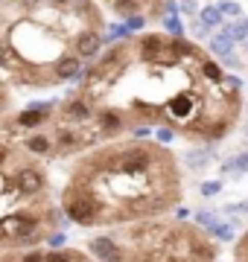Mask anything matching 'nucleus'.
Returning a JSON list of instances; mask_svg holds the SVG:
<instances>
[{"mask_svg": "<svg viewBox=\"0 0 248 262\" xmlns=\"http://www.w3.org/2000/svg\"><path fill=\"white\" fill-rule=\"evenodd\" d=\"M61 210L70 222L76 225H96V222H105L102 213H105V204L99 201L94 189H85V187H70L61 198Z\"/></svg>", "mask_w": 248, "mask_h": 262, "instance_id": "f257e3e1", "label": "nucleus"}, {"mask_svg": "<svg viewBox=\"0 0 248 262\" xmlns=\"http://www.w3.org/2000/svg\"><path fill=\"white\" fill-rule=\"evenodd\" d=\"M9 178H12V187L24 198H38L47 192V172H44V166L32 163V160L15 166V172H9Z\"/></svg>", "mask_w": 248, "mask_h": 262, "instance_id": "f03ea898", "label": "nucleus"}, {"mask_svg": "<svg viewBox=\"0 0 248 262\" xmlns=\"http://www.w3.org/2000/svg\"><path fill=\"white\" fill-rule=\"evenodd\" d=\"M56 117L61 122H70V125H82V122H91L96 117V108L91 99L79 96V99H67L65 105H58Z\"/></svg>", "mask_w": 248, "mask_h": 262, "instance_id": "7ed1b4c3", "label": "nucleus"}, {"mask_svg": "<svg viewBox=\"0 0 248 262\" xmlns=\"http://www.w3.org/2000/svg\"><path fill=\"white\" fill-rule=\"evenodd\" d=\"M94 122L99 125V131H102L105 137H114V134L129 128V120H126V114L120 111L117 105H102V108H96Z\"/></svg>", "mask_w": 248, "mask_h": 262, "instance_id": "20e7f679", "label": "nucleus"}, {"mask_svg": "<svg viewBox=\"0 0 248 262\" xmlns=\"http://www.w3.org/2000/svg\"><path fill=\"white\" fill-rule=\"evenodd\" d=\"M88 251L94 253L96 262H126L123 245L117 242L114 236H96V239H91Z\"/></svg>", "mask_w": 248, "mask_h": 262, "instance_id": "39448f33", "label": "nucleus"}, {"mask_svg": "<svg viewBox=\"0 0 248 262\" xmlns=\"http://www.w3.org/2000/svg\"><path fill=\"white\" fill-rule=\"evenodd\" d=\"M102 29H88L82 35L73 41V56H79L82 61H94L99 56V50H102Z\"/></svg>", "mask_w": 248, "mask_h": 262, "instance_id": "423d86ee", "label": "nucleus"}, {"mask_svg": "<svg viewBox=\"0 0 248 262\" xmlns=\"http://www.w3.org/2000/svg\"><path fill=\"white\" fill-rule=\"evenodd\" d=\"M53 82H73V79H79L82 76V58L73 56V53H67V56H61L53 64Z\"/></svg>", "mask_w": 248, "mask_h": 262, "instance_id": "0eeeda50", "label": "nucleus"}, {"mask_svg": "<svg viewBox=\"0 0 248 262\" xmlns=\"http://www.w3.org/2000/svg\"><path fill=\"white\" fill-rule=\"evenodd\" d=\"M24 151L32 155V158H53L56 155V143L47 131H38V134H29L24 140Z\"/></svg>", "mask_w": 248, "mask_h": 262, "instance_id": "6e6552de", "label": "nucleus"}, {"mask_svg": "<svg viewBox=\"0 0 248 262\" xmlns=\"http://www.w3.org/2000/svg\"><path fill=\"white\" fill-rule=\"evenodd\" d=\"M213 158H216V151H213V149H187V151H184V163H187L193 172H201V169L208 166Z\"/></svg>", "mask_w": 248, "mask_h": 262, "instance_id": "1a4fd4ad", "label": "nucleus"}, {"mask_svg": "<svg viewBox=\"0 0 248 262\" xmlns=\"http://www.w3.org/2000/svg\"><path fill=\"white\" fill-rule=\"evenodd\" d=\"M199 73L201 79L208 84H222V79H225V70H222V64L216 61V58H201V64H199Z\"/></svg>", "mask_w": 248, "mask_h": 262, "instance_id": "9d476101", "label": "nucleus"}, {"mask_svg": "<svg viewBox=\"0 0 248 262\" xmlns=\"http://www.w3.org/2000/svg\"><path fill=\"white\" fill-rule=\"evenodd\" d=\"M208 47H210V56H213V58H216V61H219V58L231 56V53H234V47H237V44H234L231 38H225V35H222V32H216V35H213V38H210V41H208Z\"/></svg>", "mask_w": 248, "mask_h": 262, "instance_id": "9b49d317", "label": "nucleus"}, {"mask_svg": "<svg viewBox=\"0 0 248 262\" xmlns=\"http://www.w3.org/2000/svg\"><path fill=\"white\" fill-rule=\"evenodd\" d=\"M199 20H201V24H208L210 29H216V27H222V24H225L222 12L216 9V3H210V6H201V9H199Z\"/></svg>", "mask_w": 248, "mask_h": 262, "instance_id": "f8f14e48", "label": "nucleus"}, {"mask_svg": "<svg viewBox=\"0 0 248 262\" xmlns=\"http://www.w3.org/2000/svg\"><path fill=\"white\" fill-rule=\"evenodd\" d=\"M161 27L167 29L172 38H184V32H187V27H184V20L178 18V15H167V18H161Z\"/></svg>", "mask_w": 248, "mask_h": 262, "instance_id": "ddd939ff", "label": "nucleus"}, {"mask_svg": "<svg viewBox=\"0 0 248 262\" xmlns=\"http://www.w3.org/2000/svg\"><path fill=\"white\" fill-rule=\"evenodd\" d=\"M213 239H219V242H234V236H237V227L231 225V222H219V225L210 230Z\"/></svg>", "mask_w": 248, "mask_h": 262, "instance_id": "4468645a", "label": "nucleus"}, {"mask_svg": "<svg viewBox=\"0 0 248 262\" xmlns=\"http://www.w3.org/2000/svg\"><path fill=\"white\" fill-rule=\"evenodd\" d=\"M129 35H132V32L126 29V24H108L102 41H105V44H114V41H120V38H129Z\"/></svg>", "mask_w": 248, "mask_h": 262, "instance_id": "2eb2a0df", "label": "nucleus"}, {"mask_svg": "<svg viewBox=\"0 0 248 262\" xmlns=\"http://www.w3.org/2000/svg\"><path fill=\"white\" fill-rule=\"evenodd\" d=\"M222 35L225 38H231V41H234V44H245V32H242V27H239V20L237 24H222V29H219Z\"/></svg>", "mask_w": 248, "mask_h": 262, "instance_id": "dca6fc26", "label": "nucleus"}, {"mask_svg": "<svg viewBox=\"0 0 248 262\" xmlns=\"http://www.w3.org/2000/svg\"><path fill=\"white\" fill-rule=\"evenodd\" d=\"M196 225L199 227H204V230H213V227L219 225V215L213 213V210H199V213H196Z\"/></svg>", "mask_w": 248, "mask_h": 262, "instance_id": "f3484780", "label": "nucleus"}, {"mask_svg": "<svg viewBox=\"0 0 248 262\" xmlns=\"http://www.w3.org/2000/svg\"><path fill=\"white\" fill-rule=\"evenodd\" d=\"M216 9L222 12V18H242V6H239L237 0H219Z\"/></svg>", "mask_w": 248, "mask_h": 262, "instance_id": "a211bd4d", "label": "nucleus"}, {"mask_svg": "<svg viewBox=\"0 0 248 262\" xmlns=\"http://www.w3.org/2000/svg\"><path fill=\"white\" fill-rule=\"evenodd\" d=\"M175 137H178V131L172 128V125H158V128H155V140L161 143V146H167V143H172Z\"/></svg>", "mask_w": 248, "mask_h": 262, "instance_id": "6ab92c4d", "label": "nucleus"}, {"mask_svg": "<svg viewBox=\"0 0 248 262\" xmlns=\"http://www.w3.org/2000/svg\"><path fill=\"white\" fill-rule=\"evenodd\" d=\"M199 192H201V198H216L222 192V181H201Z\"/></svg>", "mask_w": 248, "mask_h": 262, "instance_id": "aec40b11", "label": "nucleus"}, {"mask_svg": "<svg viewBox=\"0 0 248 262\" xmlns=\"http://www.w3.org/2000/svg\"><path fill=\"white\" fill-rule=\"evenodd\" d=\"M123 24H126V29H129V32H140V29L146 27V15H140V12H137V15H129Z\"/></svg>", "mask_w": 248, "mask_h": 262, "instance_id": "412c9836", "label": "nucleus"}, {"mask_svg": "<svg viewBox=\"0 0 248 262\" xmlns=\"http://www.w3.org/2000/svg\"><path fill=\"white\" fill-rule=\"evenodd\" d=\"M219 172L222 175H228L231 181H239L242 175L237 172V163H234V158H228V160H222V166H219Z\"/></svg>", "mask_w": 248, "mask_h": 262, "instance_id": "4be33fe9", "label": "nucleus"}, {"mask_svg": "<svg viewBox=\"0 0 248 262\" xmlns=\"http://www.w3.org/2000/svg\"><path fill=\"white\" fill-rule=\"evenodd\" d=\"M44 239H47V245L53 248V251H58V248H65V245H67V233H65V230H61V233H47Z\"/></svg>", "mask_w": 248, "mask_h": 262, "instance_id": "5701e85b", "label": "nucleus"}, {"mask_svg": "<svg viewBox=\"0 0 248 262\" xmlns=\"http://www.w3.org/2000/svg\"><path fill=\"white\" fill-rule=\"evenodd\" d=\"M129 131H132V137L134 140H146V137H149V134H152V125H146V122H137V125H129Z\"/></svg>", "mask_w": 248, "mask_h": 262, "instance_id": "b1692460", "label": "nucleus"}, {"mask_svg": "<svg viewBox=\"0 0 248 262\" xmlns=\"http://www.w3.org/2000/svg\"><path fill=\"white\" fill-rule=\"evenodd\" d=\"M178 12L196 18V15H199V3H196V0H178Z\"/></svg>", "mask_w": 248, "mask_h": 262, "instance_id": "393cba45", "label": "nucleus"}, {"mask_svg": "<svg viewBox=\"0 0 248 262\" xmlns=\"http://www.w3.org/2000/svg\"><path fill=\"white\" fill-rule=\"evenodd\" d=\"M234 163H237V172H239V175H248V149L237 151V155H234Z\"/></svg>", "mask_w": 248, "mask_h": 262, "instance_id": "a878e982", "label": "nucleus"}, {"mask_svg": "<svg viewBox=\"0 0 248 262\" xmlns=\"http://www.w3.org/2000/svg\"><path fill=\"white\" fill-rule=\"evenodd\" d=\"M190 29H193V32H196V35L201 38V41H204V38H210V27H208V24H201V20H199V15H196V20L190 24Z\"/></svg>", "mask_w": 248, "mask_h": 262, "instance_id": "bb28decb", "label": "nucleus"}, {"mask_svg": "<svg viewBox=\"0 0 248 262\" xmlns=\"http://www.w3.org/2000/svg\"><path fill=\"white\" fill-rule=\"evenodd\" d=\"M219 61H222V67H231V70H242V58H239L237 53H231V56L219 58Z\"/></svg>", "mask_w": 248, "mask_h": 262, "instance_id": "cd10ccee", "label": "nucleus"}, {"mask_svg": "<svg viewBox=\"0 0 248 262\" xmlns=\"http://www.w3.org/2000/svg\"><path fill=\"white\" fill-rule=\"evenodd\" d=\"M225 213H248V201H237V204H225Z\"/></svg>", "mask_w": 248, "mask_h": 262, "instance_id": "c85d7f7f", "label": "nucleus"}, {"mask_svg": "<svg viewBox=\"0 0 248 262\" xmlns=\"http://www.w3.org/2000/svg\"><path fill=\"white\" fill-rule=\"evenodd\" d=\"M187 215H190V210H187V207H178V210H175V219H178V222H184Z\"/></svg>", "mask_w": 248, "mask_h": 262, "instance_id": "c756f323", "label": "nucleus"}, {"mask_svg": "<svg viewBox=\"0 0 248 262\" xmlns=\"http://www.w3.org/2000/svg\"><path fill=\"white\" fill-rule=\"evenodd\" d=\"M50 3H53V6H70L73 0H50Z\"/></svg>", "mask_w": 248, "mask_h": 262, "instance_id": "7c9ffc66", "label": "nucleus"}, {"mask_svg": "<svg viewBox=\"0 0 248 262\" xmlns=\"http://www.w3.org/2000/svg\"><path fill=\"white\" fill-rule=\"evenodd\" d=\"M239 27H242V32L248 35V18H239Z\"/></svg>", "mask_w": 248, "mask_h": 262, "instance_id": "2f4dec72", "label": "nucleus"}, {"mask_svg": "<svg viewBox=\"0 0 248 262\" xmlns=\"http://www.w3.org/2000/svg\"><path fill=\"white\" fill-rule=\"evenodd\" d=\"M76 262H94V259H85V256H76Z\"/></svg>", "mask_w": 248, "mask_h": 262, "instance_id": "473e14b6", "label": "nucleus"}, {"mask_svg": "<svg viewBox=\"0 0 248 262\" xmlns=\"http://www.w3.org/2000/svg\"><path fill=\"white\" fill-rule=\"evenodd\" d=\"M0 262H20V259H0Z\"/></svg>", "mask_w": 248, "mask_h": 262, "instance_id": "72a5a7b5", "label": "nucleus"}, {"mask_svg": "<svg viewBox=\"0 0 248 262\" xmlns=\"http://www.w3.org/2000/svg\"><path fill=\"white\" fill-rule=\"evenodd\" d=\"M245 53H248V38H245Z\"/></svg>", "mask_w": 248, "mask_h": 262, "instance_id": "f704fd0d", "label": "nucleus"}, {"mask_svg": "<svg viewBox=\"0 0 248 262\" xmlns=\"http://www.w3.org/2000/svg\"><path fill=\"white\" fill-rule=\"evenodd\" d=\"M245 140H248V125H245Z\"/></svg>", "mask_w": 248, "mask_h": 262, "instance_id": "c9c22d12", "label": "nucleus"}, {"mask_svg": "<svg viewBox=\"0 0 248 262\" xmlns=\"http://www.w3.org/2000/svg\"><path fill=\"white\" fill-rule=\"evenodd\" d=\"M245 111H248V105H245Z\"/></svg>", "mask_w": 248, "mask_h": 262, "instance_id": "e433bc0d", "label": "nucleus"}]
</instances>
